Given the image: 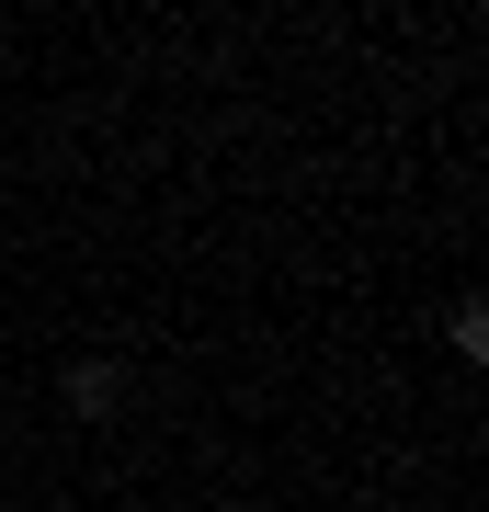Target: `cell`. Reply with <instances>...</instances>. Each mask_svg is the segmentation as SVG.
Listing matches in <instances>:
<instances>
[{
	"label": "cell",
	"instance_id": "cell-1",
	"mask_svg": "<svg viewBox=\"0 0 489 512\" xmlns=\"http://www.w3.org/2000/svg\"><path fill=\"white\" fill-rule=\"evenodd\" d=\"M69 410L80 421H114V410H126V365H69Z\"/></svg>",
	"mask_w": 489,
	"mask_h": 512
}]
</instances>
